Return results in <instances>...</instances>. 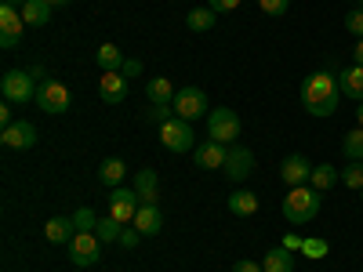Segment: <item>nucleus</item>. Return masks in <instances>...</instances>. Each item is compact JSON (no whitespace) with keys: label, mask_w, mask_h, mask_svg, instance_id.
Returning a JSON list of instances; mask_svg holds the SVG:
<instances>
[{"label":"nucleus","mask_w":363,"mask_h":272,"mask_svg":"<svg viewBox=\"0 0 363 272\" xmlns=\"http://www.w3.org/2000/svg\"><path fill=\"white\" fill-rule=\"evenodd\" d=\"M338 102H342L338 76H330V73H309L306 80H301V106H306V113L327 120V116L338 113Z\"/></svg>","instance_id":"f257e3e1"},{"label":"nucleus","mask_w":363,"mask_h":272,"mask_svg":"<svg viewBox=\"0 0 363 272\" xmlns=\"http://www.w3.org/2000/svg\"><path fill=\"white\" fill-rule=\"evenodd\" d=\"M323 207V196L313 189V186H294L287 196H284V218L291 225H309Z\"/></svg>","instance_id":"f03ea898"},{"label":"nucleus","mask_w":363,"mask_h":272,"mask_svg":"<svg viewBox=\"0 0 363 272\" xmlns=\"http://www.w3.org/2000/svg\"><path fill=\"white\" fill-rule=\"evenodd\" d=\"M48 116H62V113H69V106H73V98H69V87L62 84V80H51V76H44L40 84H37V98H33Z\"/></svg>","instance_id":"7ed1b4c3"},{"label":"nucleus","mask_w":363,"mask_h":272,"mask_svg":"<svg viewBox=\"0 0 363 272\" xmlns=\"http://www.w3.org/2000/svg\"><path fill=\"white\" fill-rule=\"evenodd\" d=\"M160 142L167 153H189L196 145V135H193V124L182 116H171L167 124H160Z\"/></svg>","instance_id":"20e7f679"},{"label":"nucleus","mask_w":363,"mask_h":272,"mask_svg":"<svg viewBox=\"0 0 363 272\" xmlns=\"http://www.w3.org/2000/svg\"><path fill=\"white\" fill-rule=\"evenodd\" d=\"M0 91H4V102H11V106H26L29 98H37L33 73H26V69H8L4 80H0Z\"/></svg>","instance_id":"39448f33"},{"label":"nucleus","mask_w":363,"mask_h":272,"mask_svg":"<svg viewBox=\"0 0 363 272\" xmlns=\"http://www.w3.org/2000/svg\"><path fill=\"white\" fill-rule=\"evenodd\" d=\"M207 138H215V142H222V145H229V142H236L240 138V116H236V109H211L207 113Z\"/></svg>","instance_id":"423d86ee"},{"label":"nucleus","mask_w":363,"mask_h":272,"mask_svg":"<svg viewBox=\"0 0 363 272\" xmlns=\"http://www.w3.org/2000/svg\"><path fill=\"white\" fill-rule=\"evenodd\" d=\"M102 239L95 236V232H77L73 239H69V261L77 265V268H91L99 258H102Z\"/></svg>","instance_id":"0eeeda50"},{"label":"nucleus","mask_w":363,"mask_h":272,"mask_svg":"<svg viewBox=\"0 0 363 272\" xmlns=\"http://www.w3.org/2000/svg\"><path fill=\"white\" fill-rule=\"evenodd\" d=\"M171 109H174V116H182V120H200V116H207V95L200 87H178V95H174V102H171Z\"/></svg>","instance_id":"6e6552de"},{"label":"nucleus","mask_w":363,"mask_h":272,"mask_svg":"<svg viewBox=\"0 0 363 272\" xmlns=\"http://www.w3.org/2000/svg\"><path fill=\"white\" fill-rule=\"evenodd\" d=\"M138 207H142V200H138V193L135 189H113L109 193V215L120 222V225H131L135 222V215H138Z\"/></svg>","instance_id":"1a4fd4ad"},{"label":"nucleus","mask_w":363,"mask_h":272,"mask_svg":"<svg viewBox=\"0 0 363 272\" xmlns=\"http://www.w3.org/2000/svg\"><path fill=\"white\" fill-rule=\"evenodd\" d=\"M22 26H26V18L18 8H0V47L15 51L22 44Z\"/></svg>","instance_id":"9d476101"},{"label":"nucleus","mask_w":363,"mask_h":272,"mask_svg":"<svg viewBox=\"0 0 363 272\" xmlns=\"http://www.w3.org/2000/svg\"><path fill=\"white\" fill-rule=\"evenodd\" d=\"M309 178H313V164L301 157V153H294V157H287L284 164H280V181L287 189H294V186H309Z\"/></svg>","instance_id":"9b49d317"},{"label":"nucleus","mask_w":363,"mask_h":272,"mask_svg":"<svg viewBox=\"0 0 363 272\" xmlns=\"http://www.w3.org/2000/svg\"><path fill=\"white\" fill-rule=\"evenodd\" d=\"M0 142H4L8 149H33L37 145V128L29 124V120H15V124H8L4 131H0Z\"/></svg>","instance_id":"f8f14e48"},{"label":"nucleus","mask_w":363,"mask_h":272,"mask_svg":"<svg viewBox=\"0 0 363 272\" xmlns=\"http://www.w3.org/2000/svg\"><path fill=\"white\" fill-rule=\"evenodd\" d=\"M225 160H229V149H225L222 142L207 138V142L196 145V167H200V171H222Z\"/></svg>","instance_id":"ddd939ff"},{"label":"nucleus","mask_w":363,"mask_h":272,"mask_svg":"<svg viewBox=\"0 0 363 272\" xmlns=\"http://www.w3.org/2000/svg\"><path fill=\"white\" fill-rule=\"evenodd\" d=\"M225 178L229 181H244L251 171H255V153H251V149H244V145H233L229 149V160H225Z\"/></svg>","instance_id":"4468645a"},{"label":"nucleus","mask_w":363,"mask_h":272,"mask_svg":"<svg viewBox=\"0 0 363 272\" xmlns=\"http://www.w3.org/2000/svg\"><path fill=\"white\" fill-rule=\"evenodd\" d=\"M131 225H135L142 236H160V229H164V210H160V203H142Z\"/></svg>","instance_id":"2eb2a0df"},{"label":"nucleus","mask_w":363,"mask_h":272,"mask_svg":"<svg viewBox=\"0 0 363 272\" xmlns=\"http://www.w3.org/2000/svg\"><path fill=\"white\" fill-rule=\"evenodd\" d=\"M99 95H102V102L120 106V102L128 98V76H124V73H102V80H99Z\"/></svg>","instance_id":"dca6fc26"},{"label":"nucleus","mask_w":363,"mask_h":272,"mask_svg":"<svg viewBox=\"0 0 363 272\" xmlns=\"http://www.w3.org/2000/svg\"><path fill=\"white\" fill-rule=\"evenodd\" d=\"M135 193H138L142 203H157V200H160V178H157L153 167H142V171L135 174Z\"/></svg>","instance_id":"f3484780"},{"label":"nucleus","mask_w":363,"mask_h":272,"mask_svg":"<svg viewBox=\"0 0 363 272\" xmlns=\"http://www.w3.org/2000/svg\"><path fill=\"white\" fill-rule=\"evenodd\" d=\"M174 95H178V87H174L167 76H153V80L145 84V98L153 102V106H171Z\"/></svg>","instance_id":"a211bd4d"},{"label":"nucleus","mask_w":363,"mask_h":272,"mask_svg":"<svg viewBox=\"0 0 363 272\" xmlns=\"http://www.w3.org/2000/svg\"><path fill=\"white\" fill-rule=\"evenodd\" d=\"M225 203H229V210H233L236 218H251V215H258V207H262L258 196H255L251 189H236V193H229Z\"/></svg>","instance_id":"6ab92c4d"},{"label":"nucleus","mask_w":363,"mask_h":272,"mask_svg":"<svg viewBox=\"0 0 363 272\" xmlns=\"http://www.w3.org/2000/svg\"><path fill=\"white\" fill-rule=\"evenodd\" d=\"M338 87H342V95H345V98H352V102H363V66L342 69V76H338Z\"/></svg>","instance_id":"aec40b11"},{"label":"nucleus","mask_w":363,"mask_h":272,"mask_svg":"<svg viewBox=\"0 0 363 272\" xmlns=\"http://www.w3.org/2000/svg\"><path fill=\"white\" fill-rule=\"evenodd\" d=\"M44 236H48V244H69L77 236V225H73V218H51L44 225Z\"/></svg>","instance_id":"412c9836"},{"label":"nucleus","mask_w":363,"mask_h":272,"mask_svg":"<svg viewBox=\"0 0 363 272\" xmlns=\"http://www.w3.org/2000/svg\"><path fill=\"white\" fill-rule=\"evenodd\" d=\"M262 268L265 272H294V254L287 247H272V251H265Z\"/></svg>","instance_id":"4be33fe9"},{"label":"nucleus","mask_w":363,"mask_h":272,"mask_svg":"<svg viewBox=\"0 0 363 272\" xmlns=\"http://www.w3.org/2000/svg\"><path fill=\"white\" fill-rule=\"evenodd\" d=\"M309 186H313L316 193H330V189L338 186V167H335V164H316Z\"/></svg>","instance_id":"5701e85b"},{"label":"nucleus","mask_w":363,"mask_h":272,"mask_svg":"<svg viewBox=\"0 0 363 272\" xmlns=\"http://www.w3.org/2000/svg\"><path fill=\"white\" fill-rule=\"evenodd\" d=\"M124 174H128V167H124V160H116V157L102 160V167H99V181L106 189H116L120 181H124Z\"/></svg>","instance_id":"b1692460"},{"label":"nucleus","mask_w":363,"mask_h":272,"mask_svg":"<svg viewBox=\"0 0 363 272\" xmlns=\"http://www.w3.org/2000/svg\"><path fill=\"white\" fill-rule=\"evenodd\" d=\"M22 18H26V26H48L51 22V4L48 0H26V8H22Z\"/></svg>","instance_id":"393cba45"},{"label":"nucleus","mask_w":363,"mask_h":272,"mask_svg":"<svg viewBox=\"0 0 363 272\" xmlns=\"http://www.w3.org/2000/svg\"><path fill=\"white\" fill-rule=\"evenodd\" d=\"M95 62L102 66V73H120V66H124V51H120L116 44H102L95 51Z\"/></svg>","instance_id":"a878e982"},{"label":"nucleus","mask_w":363,"mask_h":272,"mask_svg":"<svg viewBox=\"0 0 363 272\" xmlns=\"http://www.w3.org/2000/svg\"><path fill=\"white\" fill-rule=\"evenodd\" d=\"M120 232H124V225H120L113 215L99 218V225H95V236L102 239V244H120Z\"/></svg>","instance_id":"bb28decb"},{"label":"nucleus","mask_w":363,"mask_h":272,"mask_svg":"<svg viewBox=\"0 0 363 272\" xmlns=\"http://www.w3.org/2000/svg\"><path fill=\"white\" fill-rule=\"evenodd\" d=\"M342 153L345 160H363V128H352L349 135H342Z\"/></svg>","instance_id":"cd10ccee"},{"label":"nucleus","mask_w":363,"mask_h":272,"mask_svg":"<svg viewBox=\"0 0 363 272\" xmlns=\"http://www.w3.org/2000/svg\"><path fill=\"white\" fill-rule=\"evenodd\" d=\"M186 26L193 29V33H207V29H215V11L211 8H196L186 15Z\"/></svg>","instance_id":"c85d7f7f"},{"label":"nucleus","mask_w":363,"mask_h":272,"mask_svg":"<svg viewBox=\"0 0 363 272\" xmlns=\"http://www.w3.org/2000/svg\"><path fill=\"white\" fill-rule=\"evenodd\" d=\"M342 186L349 189H363V160H349V167H342Z\"/></svg>","instance_id":"c756f323"},{"label":"nucleus","mask_w":363,"mask_h":272,"mask_svg":"<svg viewBox=\"0 0 363 272\" xmlns=\"http://www.w3.org/2000/svg\"><path fill=\"white\" fill-rule=\"evenodd\" d=\"M327 251H330V244H327V239H320V236H306V244H301V254H306L309 261L327 258Z\"/></svg>","instance_id":"7c9ffc66"},{"label":"nucleus","mask_w":363,"mask_h":272,"mask_svg":"<svg viewBox=\"0 0 363 272\" xmlns=\"http://www.w3.org/2000/svg\"><path fill=\"white\" fill-rule=\"evenodd\" d=\"M73 225H77V232H95V225H99L95 210H91V207H77V215H73Z\"/></svg>","instance_id":"2f4dec72"},{"label":"nucleus","mask_w":363,"mask_h":272,"mask_svg":"<svg viewBox=\"0 0 363 272\" xmlns=\"http://www.w3.org/2000/svg\"><path fill=\"white\" fill-rule=\"evenodd\" d=\"M345 29H349L356 40H363V8H352V11L345 15Z\"/></svg>","instance_id":"473e14b6"},{"label":"nucleus","mask_w":363,"mask_h":272,"mask_svg":"<svg viewBox=\"0 0 363 272\" xmlns=\"http://www.w3.org/2000/svg\"><path fill=\"white\" fill-rule=\"evenodd\" d=\"M258 8H262L265 15H287L291 0H258Z\"/></svg>","instance_id":"72a5a7b5"},{"label":"nucleus","mask_w":363,"mask_h":272,"mask_svg":"<svg viewBox=\"0 0 363 272\" xmlns=\"http://www.w3.org/2000/svg\"><path fill=\"white\" fill-rule=\"evenodd\" d=\"M207 8L215 11V15H222V11H236L240 0H207Z\"/></svg>","instance_id":"f704fd0d"},{"label":"nucleus","mask_w":363,"mask_h":272,"mask_svg":"<svg viewBox=\"0 0 363 272\" xmlns=\"http://www.w3.org/2000/svg\"><path fill=\"white\" fill-rule=\"evenodd\" d=\"M120 73H124L128 80H135V76H142V62H138V58H124V66H120Z\"/></svg>","instance_id":"c9c22d12"},{"label":"nucleus","mask_w":363,"mask_h":272,"mask_svg":"<svg viewBox=\"0 0 363 272\" xmlns=\"http://www.w3.org/2000/svg\"><path fill=\"white\" fill-rule=\"evenodd\" d=\"M138 236H142V232H138L135 225H128L124 232H120V247H128V251H131V247L138 244Z\"/></svg>","instance_id":"e433bc0d"},{"label":"nucleus","mask_w":363,"mask_h":272,"mask_svg":"<svg viewBox=\"0 0 363 272\" xmlns=\"http://www.w3.org/2000/svg\"><path fill=\"white\" fill-rule=\"evenodd\" d=\"M171 106H153V109H149V120H157V124H167V120H171Z\"/></svg>","instance_id":"4c0bfd02"},{"label":"nucleus","mask_w":363,"mask_h":272,"mask_svg":"<svg viewBox=\"0 0 363 272\" xmlns=\"http://www.w3.org/2000/svg\"><path fill=\"white\" fill-rule=\"evenodd\" d=\"M301 244H306V236H298V232H287V236H284V247H287L291 254L301 251Z\"/></svg>","instance_id":"58836bf2"},{"label":"nucleus","mask_w":363,"mask_h":272,"mask_svg":"<svg viewBox=\"0 0 363 272\" xmlns=\"http://www.w3.org/2000/svg\"><path fill=\"white\" fill-rule=\"evenodd\" d=\"M233 272H265V268H262L258 261H251V258H244V261H236V265H233Z\"/></svg>","instance_id":"ea45409f"},{"label":"nucleus","mask_w":363,"mask_h":272,"mask_svg":"<svg viewBox=\"0 0 363 272\" xmlns=\"http://www.w3.org/2000/svg\"><path fill=\"white\" fill-rule=\"evenodd\" d=\"M8 106H11V102H8ZM8 106L0 109V124H4V128H8V124H15V120H11V109H8Z\"/></svg>","instance_id":"a19ab883"},{"label":"nucleus","mask_w":363,"mask_h":272,"mask_svg":"<svg viewBox=\"0 0 363 272\" xmlns=\"http://www.w3.org/2000/svg\"><path fill=\"white\" fill-rule=\"evenodd\" d=\"M352 58H356V66H363V40H356V47H352Z\"/></svg>","instance_id":"79ce46f5"},{"label":"nucleus","mask_w":363,"mask_h":272,"mask_svg":"<svg viewBox=\"0 0 363 272\" xmlns=\"http://www.w3.org/2000/svg\"><path fill=\"white\" fill-rule=\"evenodd\" d=\"M4 8H18V11H22V8H26V0H4Z\"/></svg>","instance_id":"37998d69"},{"label":"nucleus","mask_w":363,"mask_h":272,"mask_svg":"<svg viewBox=\"0 0 363 272\" xmlns=\"http://www.w3.org/2000/svg\"><path fill=\"white\" fill-rule=\"evenodd\" d=\"M51 8H66V4H73V0H48Z\"/></svg>","instance_id":"c03bdc74"},{"label":"nucleus","mask_w":363,"mask_h":272,"mask_svg":"<svg viewBox=\"0 0 363 272\" xmlns=\"http://www.w3.org/2000/svg\"><path fill=\"white\" fill-rule=\"evenodd\" d=\"M356 120H359V128H363V102H359V109H356Z\"/></svg>","instance_id":"a18cd8bd"},{"label":"nucleus","mask_w":363,"mask_h":272,"mask_svg":"<svg viewBox=\"0 0 363 272\" xmlns=\"http://www.w3.org/2000/svg\"><path fill=\"white\" fill-rule=\"evenodd\" d=\"M359 203H363V189H359Z\"/></svg>","instance_id":"49530a36"}]
</instances>
